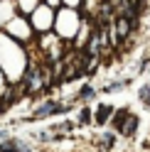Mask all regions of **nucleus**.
Returning a JSON list of instances; mask_svg holds the SVG:
<instances>
[{"instance_id": "nucleus-1", "label": "nucleus", "mask_w": 150, "mask_h": 152, "mask_svg": "<svg viewBox=\"0 0 150 152\" xmlns=\"http://www.w3.org/2000/svg\"><path fill=\"white\" fill-rule=\"evenodd\" d=\"M59 110H62L59 103H44V106L35 113V118H44V115H49V113H59Z\"/></svg>"}, {"instance_id": "nucleus-2", "label": "nucleus", "mask_w": 150, "mask_h": 152, "mask_svg": "<svg viewBox=\"0 0 150 152\" xmlns=\"http://www.w3.org/2000/svg\"><path fill=\"white\" fill-rule=\"evenodd\" d=\"M0 152H27V150H25L17 140H5L3 145H0Z\"/></svg>"}, {"instance_id": "nucleus-3", "label": "nucleus", "mask_w": 150, "mask_h": 152, "mask_svg": "<svg viewBox=\"0 0 150 152\" xmlns=\"http://www.w3.org/2000/svg\"><path fill=\"white\" fill-rule=\"evenodd\" d=\"M116 30H118V37H126L128 30H130V20L123 15V17H118V25H116Z\"/></svg>"}, {"instance_id": "nucleus-4", "label": "nucleus", "mask_w": 150, "mask_h": 152, "mask_svg": "<svg viewBox=\"0 0 150 152\" xmlns=\"http://www.w3.org/2000/svg\"><path fill=\"white\" fill-rule=\"evenodd\" d=\"M108 113H111V108H108V106H101V108H99V113H96V120H99V123H106V120H108Z\"/></svg>"}, {"instance_id": "nucleus-5", "label": "nucleus", "mask_w": 150, "mask_h": 152, "mask_svg": "<svg viewBox=\"0 0 150 152\" xmlns=\"http://www.w3.org/2000/svg\"><path fill=\"white\" fill-rule=\"evenodd\" d=\"M140 98H143L145 103H150V86H145L143 91H140Z\"/></svg>"}]
</instances>
